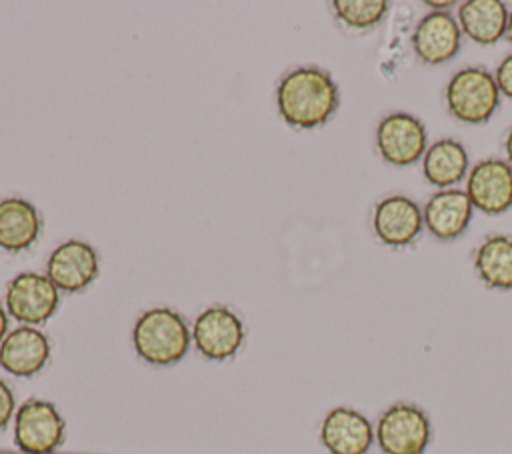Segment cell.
<instances>
[{
  "label": "cell",
  "mask_w": 512,
  "mask_h": 454,
  "mask_svg": "<svg viewBox=\"0 0 512 454\" xmlns=\"http://www.w3.org/2000/svg\"><path fill=\"white\" fill-rule=\"evenodd\" d=\"M282 118L296 128H316L338 108V86L320 68L288 72L276 90Z\"/></svg>",
  "instance_id": "cell-1"
},
{
  "label": "cell",
  "mask_w": 512,
  "mask_h": 454,
  "mask_svg": "<svg viewBox=\"0 0 512 454\" xmlns=\"http://www.w3.org/2000/svg\"><path fill=\"white\" fill-rule=\"evenodd\" d=\"M132 342L142 360L154 366H168L186 356L190 330L178 312L170 308H152L136 320Z\"/></svg>",
  "instance_id": "cell-2"
},
{
  "label": "cell",
  "mask_w": 512,
  "mask_h": 454,
  "mask_svg": "<svg viewBox=\"0 0 512 454\" xmlns=\"http://www.w3.org/2000/svg\"><path fill=\"white\" fill-rule=\"evenodd\" d=\"M446 106L452 118L464 124H484L500 104V90L494 74L470 66L458 70L446 84Z\"/></svg>",
  "instance_id": "cell-3"
},
{
  "label": "cell",
  "mask_w": 512,
  "mask_h": 454,
  "mask_svg": "<svg viewBox=\"0 0 512 454\" xmlns=\"http://www.w3.org/2000/svg\"><path fill=\"white\" fill-rule=\"evenodd\" d=\"M430 436L432 426L426 412L406 402L388 406L374 430V438L384 454H422Z\"/></svg>",
  "instance_id": "cell-4"
},
{
  "label": "cell",
  "mask_w": 512,
  "mask_h": 454,
  "mask_svg": "<svg viewBox=\"0 0 512 454\" xmlns=\"http://www.w3.org/2000/svg\"><path fill=\"white\" fill-rule=\"evenodd\" d=\"M64 418L52 402L26 400L14 416V444L26 454H50L64 440Z\"/></svg>",
  "instance_id": "cell-5"
},
{
  "label": "cell",
  "mask_w": 512,
  "mask_h": 454,
  "mask_svg": "<svg viewBox=\"0 0 512 454\" xmlns=\"http://www.w3.org/2000/svg\"><path fill=\"white\" fill-rule=\"evenodd\" d=\"M378 154L394 166H410L426 152V128L408 112H392L376 128Z\"/></svg>",
  "instance_id": "cell-6"
},
{
  "label": "cell",
  "mask_w": 512,
  "mask_h": 454,
  "mask_svg": "<svg viewBox=\"0 0 512 454\" xmlns=\"http://www.w3.org/2000/svg\"><path fill=\"white\" fill-rule=\"evenodd\" d=\"M192 340L202 356L210 360H228L242 346L244 326L230 308L210 306L196 318Z\"/></svg>",
  "instance_id": "cell-7"
},
{
  "label": "cell",
  "mask_w": 512,
  "mask_h": 454,
  "mask_svg": "<svg viewBox=\"0 0 512 454\" xmlns=\"http://www.w3.org/2000/svg\"><path fill=\"white\" fill-rule=\"evenodd\" d=\"M466 196L484 214H502L512 206V164L486 158L468 170Z\"/></svg>",
  "instance_id": "cell-8"
},
{
  "label": "cell",
  "mask_w": 512,
  "mask_h": 454,
  "mask_svg": "<svg viewBox=\"0 0 512 454\" xmlns=\"http://www.w3.org/2000/svg\"><path fill=\"white\" fill-rule=\"evenodd\" d=\"M58 288L48 276L36 272L18 274L6 290L8 312L24 324H42L58 308Z\"/></svg>",
  "instance_id": "cell-9"
},
{
  "label": "cell",
  "mask_w": 512,
  "mask_h": 454,
  "mask_svg": "<svg viewBox=\"0 0 512 454\" xmlns=\"http://www.w3.org/2000/svg\"><path fill=\"white\" fill-rule=\"evenodd\" d=\"M422 224V210L412 198L402 194L380 200L372 214L376 238L392 248L408 246L420 234Z\"/></svg>",
  "instance_id": "cell-10"
},
{
  "label": "cell",
  "mask_w": 512,
  "mask_h": 454,
  "mask_svg": "<svg viewBox=\"0 0 512 454\" xmlns=\"http://www.w3.org/2000/svg\"><path fill=\"white\" fill-rule=\"evenodd\" d=\"M374 440L370 420L346 406L332 408L320 426V442L330 454H366Z\"/></svg>",
  "instance_id": "cell-11"
},
{
  "label": "cell",
  "mask_w": 512,
  "mask_h": 454,
  "mask_svg": "<svg viewBox=\"0 0 512 454\" xmlns=\"http://www.w3.org/2000/svg\"><path fill=\"white\" fill-rule=\"evenodd\" d=\"M98 274V254L82 240H68L60 244L48 258V278L66 292L86 288Z\"/></svg>",
  "instance_id": "cell-12"
},
{
  "label": "cell",
  "mask_w": 512,
  "mask_h": 454,
  "mask_svg": "<svg viewBox=\"0 0 512 454\" xmlns=\"http://www.w3.org/2000/svg\"><path fill=\"white\" fill-rule=\"evenodd\" d=\"M50 358V342L34 326H20L0 342V366L20 378L38 374Z\"/></svg>",
  "instance_id": "cell-13"
},
{
  "label": "cell",
  "mask_w": 512,
  "mask_h": 454,
  "mask_svg": "<svg viewBox=\"0 0 512 454\" xmlns=\"http://www.w3.org/2000/svg\"><path fill=\"white\" fill-rule=\"evenodd\" d=\"M460 40V26L448 12L426 14L412 32V48L426 64L452 60L460 50Z\"/></svg>",
  "instance_id": "cell-14"
},
{
  "label": "cell",
  "mask_w": 512,
  "mask_h": 454,
  "mask_svg": "<svg viewBox=\"0 0 512 454\" xmlns=\"http://www.w3.org/2000/svg\"><path fill=\"white\" fill-rule=\"evenodd\" d=\"M472 202L464 190L446 188L428 198L422 220L428 232L440 240H452L464 234L472 218Z\"/></svg>",
  "instance_id": "cell-15"
},
{
  "label": "cell",
  "mask_w": 512,
  "mask_h": 454,
  "mask_svg": "<svg viewBox=\"0 0 512 454\" xmlns=\"http://www.w3.org/2000/svg\"><path fill=\"white\" fill-rule=\"evenodd\" d=\"M508 10L500 0H466L458 4V26L476 44H494L506 34Z\"/></svg>",
  "instance_id": "cell-16"
},
{
  "label": "cell",
  "mask_w": 512,
  "mask_h": 454,
  "mask_svg": "<svg viewBox=\"0 0 512 454\" xmlns=\"http://www.w3.org/2000/svg\"><path fill=\"white\" fill-rule=\"evenodd\" d=\"M424 178L440 190L452 188L468 174V152L454 138L432 142L422 156Z\"/></svg>",
  "instance_id": "cell-17"
},
{
  "label": "cell",
  "mask_w": 512,
  "mask_h": 454,
  "mask_svg": "<svg viewBox=\"0 0 512 454\" xmlns=\"http://www.w3.org/2000/svg\"><path fill=\"white\" fill-rule=\"evenodd\" d=\"M40 226V216L28 200L6 198L0 202V248L26 250L38 238Z\"/></svg>",
  "instance_id": "cell-18"
},
{
  "label": "cell",
  "mask_w": 512,
  "mask_h": 454,
  "mask_svg": "<svg viewBox=\"0 0 512 454\" xmlns=\"http://www.w3.org/2000/svg\"><path fill=\"white\" fill-rule=\"evenodd\" d=\"M474 268L478 278L496 290L512 288V238L492 234L480 242L474 252Z\"/></svg>",
  "instance_id": "cell-19"
},
{
  "label": "cell",
  "mask_w": 512,
  "mask_h": 454,
  "mask_svg": "<svg viewBox=\"0 0 512 454\" xmlns=\"http://www.w3.org/2000/svg\"><path fill=\"white\" fill-rule=\"evenodd\" d=\"M332 6L340 22L356 30L376 26L388 12L386 0H334Z\"/></svg>",
  "instance_id": "cell-20"
},
{
  "label": "cell",
  "mask_w": 512,
  "mask_h": 454,
  "mask_svg": "<svg viewBox=\"0 0 512 454\" xmlns=\"http://www.w3.org/2000/svg\"><path fill=\"white\" fill-rule=\"evenodd\" d=\"M494 80H496V86L500 90V94L512 98V54H508L496 68V74H494Z\"/></svg>",
  "instance_id": "cell-21"
},
{
  "label": "cell",
  "mask_w": 512,
  "mask_h": 454,
  "mask_svg": "<svg viewBox=\"0 0 512 454\" xmlns=\"http://www.w3.org/2000/svg\"><path fill=\"white\" fill-rule=\"evenodd\" d=\"M14 394L10 390V386L0 380V430L10 422L12 414H14Z\"/></svg>",
  "instance_id": "cell-22"
},
{
  "label": "cell",
  "mask_w": 512,
  "mask_h": 454,
  "mask_svg": "<svg viewBox=\"0 0 512 454\" xmlns=\"http://www.w3.org/2000/svg\"><path fill=\"white\" fill-rule=\"evenodd\" d=\"M454 2L452 0H446V2H436V0H428L426 2V6H430V8H434V12H444L446 8H450Z\"/></svg>",
  "instance_id": "cell-23"
},
{
  "label": "cell",
  "mask_w": 512,
  "mask_h": 454,
  "mask_svg": "<svg viewBox=\"0 0 512 454\" xmlns=\"http://www.w3.org/2000/svg\"><path fill=\"white\" fill-rule=\"evenodd\" d=\"M6 332H8V316H6L4 308L0 306V342L6 338Z\"/></svg>",
  "instance_id": "cell-24"
},
{
  "label": "cell",
  "mask_w": 512,
  "mask_h": 454,
  "mask_svg": "<svg viewBox=\"0 0 512 454\" xmlns=\"http://www.w3.org/2000/svg\"><path fill=\"white\" fill-rule=\"evenodd\" d=\"M504 150H506V156H508V164H512V128H510V130H508V134H506Z\"/></svg>",
  "instance_id": "cell-25"
},
{
  "label": "cell",
  "mask_w": 512,
  "mask_h": 454,
  "mask_svg": "<svg viewBox=\"0 0 512 454\" xmlns=\"http://www.w3.org/2000/svg\"><path fill=\"white\" fill-rule=\"evenodd\" d=\"M504 36H506L508 42H512V10L508 12V24H506V34Z\"/></svg>",
  "instance_id": "cell-26"
}]
</instances>
